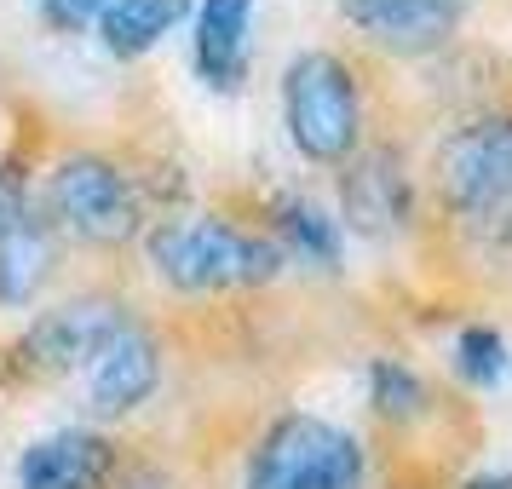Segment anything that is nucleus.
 Returning <instances> with one entry per match:
<instances>
[{
    "mask_svg": "<svg viewBox=\"0 0 512 489\" xmlns=\"http://www.w3.org/2000/svg\"><path fill=\"white\" fill-rule=\"evenodd\" d=\"M144 259L173 294H236L282 277V254L265 231L231 225L225 213H167L144 231Z\"/></svg>",
    "mask_w": 512,
    "mask_h": 489,
    "instance_id": "obj_1",
    "label": "nucleus"
},
{
    "mask_svg": "<svg viewBox=\"0 0 512 489\" xmlns=\"http://www.w3.org/2000/svg\"><path fill=\"white\" fill-rule=\"evenodd\" d=\"M282 127L311 167H346L363 150V81L334 47H305L282 64Z\"/></svg>",
    "mask_w": 512,
    "mask_h": 489,
    "instance_id": "obj_2",
    "label": "nucleus"
},
{
    "mask_svg": "<svg viewBox=\"0 0 512 489\" xmlns=\"http://www.w3.org/2000/svg\"><path fill=\"white\" fill-rule=\"evenodd\" d=\"M41 213L58 236H75L87 248H121L144 231L139 179L104 150L58 156L41 179Z\"/></svg>",
    "mask_w": 512,
    "mask_h": 489,
    "instance_id": "obj_3",
    "label": "nucleus"
},
{
    "mask_svg": "<svg viewBox=\"0 0 512 489\" xmlns=\"http://www.w3.org/2000/svg\"><path fill=\"white\" fill-rule=\"evenodd\" d=\"M432 185L449 219L478 231L512 225V110H478L449 127L432 156Z\"/></svg>",
    "mask_w": 512,
    "mask_h": 489,
    "instance_id": "obj_4",
    "label": "nucleus"
},
{
    "mask_svg": "<svg viewBox=\"0 0 512 489\" xmlns=\"http://www.w3.org/2000/svg\"><path fill=\"white\" fill-rule=\"evenodd\" d=\"M369 449L340 420L288 409L259 432L242 489H363Z\"/></svg>",
    "mask_w": 512,
    "mask_h": 489,
    "instance_id": "obj_5",
    "label": "nucleus"
},
{
    "mask_svg": "<svg viewBox=\"0 0 512 489\" xmlns=\"http://www.w3.org/2000/svg\"><path fill=\"white\" fill-rule=\"evenodd\" d=\"M133 323V311L110 294H70L35 311L18 340L0 357V380H64L75 369H93V357L121 328Z\"/></svg>",
    "mask_w": 512,
    "mask_h": 489,
    "instance_id": "obj_6",
    "label": "nucleus"
},
{
    "mask_svg": "<svg viewBox=\"0 0 512 489\" xmlns=\"http://www.w3.org/2000/svg\"><path fill=\"white\" fill-rule=\"evenodd\" d=\"M420 190L415 173L403 162V150L392 144H374V150H357L346 167H340V225L369 242H392L415 225Z\"/></svg>",
    "mask_w": 512,
    "mask_h": 489,
    "instance_id": "obj_7",
    "label": "nucleus"
},
{
    "mask_svg": "<svg viewBox=\"0 0 512 489\" xmlns=\"http://www.w3.org/2000/svg\"><path fill=\"white\" fill-rule=\"evenodd\" d=\"M259 0H196L190 12V75L208 93H242L254 64Z\"/></svg>",
    "mask_w": 512,
    "mask_h": 489,
    "instance_id": "obj_8",
    "label": "nucleus"
},
{
    "mask_svg": "<svg viewBox=\"0 0 512 489\" xmlns=\"http://www.w3.org/2000/svg\"><path fill=\"white\" fill-rule=\"evenodd\" d=\"M116 443L104 426H52L24 443L18 489H110Z\"/></svg>",
    "mask_w": 512,
    "mask_h": 489,
    "instance_id": "obj_9",
    "label": "nucleus"
},
{
    "mask_svg": "<svg viewBox=\"0 0 512 489\" xmlns=\"http://www.w3.org/2000/svg\"><path fill=\"white\" fill-rule=\"evenodd\" d=\"M156 386H162V340L133 317L93 357V369H87V409L98 420H121L133 409H144L156 397Z\"/></svg>",
    "mask_w": 512,
    "mask_h": 489,
    "instance_id": "obj_10",
    "label": "nucleus"
},
{
    "mask_svg": "<svg viewBox=\"0 0 512 489\" xmlns=\"http://www.w3.org/2000/svg\"><path fill=\"white\" fill-rule=\"evenodd\" d=\"M340 18L374 47L420 58V52H438L443 41H455L466 0H340Z\"/></svg>",
    "mask_w": 512,
    "mask_h": 489,
    "instance_id": "obj_11",
    "label": "nucleus"
},
{
    "mask_svg": "<svg viewBox=\"0 0 512 489\" xmlns=\"http://www.w3.org/2000/svg\"><path fill=\"white\" fill-rule=\"evenodd\" d=\"M271 242H277L288 259H305V265H317V271H340L346 265V225H340V213L317 202V196H277L271 202Z\"/></svg>",
    "mask_w": 512,
    "mask_h": 489,
    "instance_id": "obj_12",
    "label": "nucleus"
},
{
    "mask_svg": "<svg viewBox=\"0 0 512 489\" xmlns=\"http://www.w3.org/2000/svg\"><path fill=\"white\" fill-rule=\"evenodd\" d=\"M52 259H58V231L47 225L41 208L18 219L12 231H0V305L18 311L35 300L52 277Z\"/></svg>",
    "mask_w": 512,
    "mask_h": 489,
    "instance_id": "obj_13",
    "label": "nucleus"
},
{
    "mask_svg": "<svg viewBox=\"0 0 512 489\" xmlns=\"http://www.w3.org/2000/svg\"><path fill=\"white\" fill-rule=\"evenodd\" d=\"M190 12H196V0H110L98 18V41L116 58H144L179 24H190Z\"/></svg>",
    "mask_w": 512,
    "mask_h": 489,
    "instance_id": "obj_14",
    "label": "nucleus"
},
{
    "mask_svg": "<svg viewBox=\"0 0 512 489\" xmlns=\"http://www.w3.org/2000/svg\"><path fill=\"white\" fill-rule=\"evenodd\" d=\"M363 380H369V409H374V420H386V426H415V420L432 409V386H426V374H420L415 363L392 357V351L369 357Z\"/></svg>",
    "mask_w": 512,
    "mask_h": 489,
    "instance_id": "obj_15",
    "label": "nucleus"
},
{
    "mask_svg": "<svg viewBox=\"0 0 512 489\" xmlns=\"http://www.w3.org/2000/svg\"><path fill=\"white\" fill-rule=\"evenodd\" d=\"M449 363H455V374H461L466 386L489 392L512 369V346L495 323H461L455 328V346H449Z\"/></svg>",
    "mask_w": 512,
    "mask_h": 489,
    "instance_id": "obj_16",
    "label": "nucleus"
},
{
    "mask_svg": "<svg viewBox=\"0 0 512 489\" xmlns=\"http://www.w3.org/2000/svg\"><path fill=\"white\" fill-rule=\"evenodd\" d=\"M104 6L110 0H35V12H41V24L52 35H87V29H98Z\"/></svg>",
    "mask_w": 512,
    "mask_h": 489,
    "instance_id": "obj_17",
    "label": "nucleus"
},
{
    "mask_svg": "<svg viewBox=\"0 0 512 489\" xmlns=\"http://www.w3.org/2000/svg\"><path fill=\"white\" fill-rule=\"evenodd\" d=\"M35 208H41V202H35V190H29V173L18 162H0V231H12V225L29 219Z\"/></svg>",
    "mask_w": 512,
    "mask_h": 489,
    "instance_id": "obj_18",
    "label": "nucleus"
},
{
    "mask_svg": "<svg viewBox=\"0 0 512 489\" xmlns=\"http://www.w3.org/2000/svg\"><path fill=\"white\" fill-rule=\"evenodd\" d=\"M461 489H512V472H507V466H489V472H466Z\"/></svg>",
    "mask_w": 512,
    "mask_h": 489,
    "instance_id": "obj_19",
    "label": "nucleus"
}]
</instances>
